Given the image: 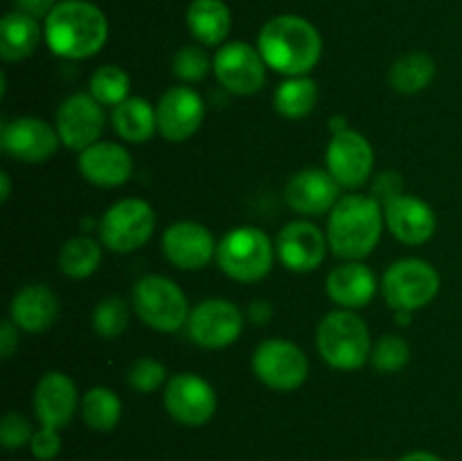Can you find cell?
Masks as SVG:
<instances>
[{"mask_svg": "<svg viewBox=\"0 0 462 461\" xmlns=\"http://www.w3.org/2000/svg\"><path fill=\"white\" fill-rule=\"evenodd\" d=\"M257 50L266 66L287 77H302L316 68L323 52V39L307 18L282 14L262 27Z\"/></svg>", "mask_w": 462, "mask_h": 461, "instance_id": "6da1fadb", "label": "cell"}, {"mask_svg": "<svg viewBox=\"0 0 462 461\" xmlns=\"http://www.w3.org/2000/svg\"><path fill=\"white\" fill-rule=\"evenodd\" d=\"M108 21L86 0H63L45 18V41L57 57L88 59L104 48Z\"/></svg>", "mask_w": 462, "mask_h": 461, "instance_id": "7a4b0ae2", "label": "cell"}, {"mask_svg": "<svg viewBox=\"0 0 462 461\" xmlns=\"http://www.w3.org/2000/svg\"><path fill=\"white\" fill-rule=\"evenodd\" d=\"M383 208L374 197L347 194L329 211L328 242L338 258L364 260L382 240Z\"/></svg>", "mask_w": 462, "mask_h": 461, "instance_id": "3957f363", "label": "cell"}, {"mask_svg": "<svg viewBox=\"0 0 462 461\" xmlns=\"http://www.w3.org/2000/svg\"><path fill=\"white\" fill-rule=\"evenodd\" d=\"M316 346L329 366L341 371L361 369L373 353L368 325L350 310H337L323 316L316 330Z\"/></svg>", "mask_w": 462, "mask_h": 461, "instance_id": "277c9868", "label": "cell"}, {"mask_svg": "<svg viewBox=\"0 0 462 461\" xmlns=\"http://www.w3.org/2000/svg\"><path fill=\"white\" fill-rule=\"evenodd\" d=\"M217 265L228 278L255 283L273 267V244L262 229L239 226L228 230L217 247Z\"/></svg>", "mask_w": 462, "mask_h": 461, "instance_id": "5b68a950", "label": "cell"}, {"mask_svg": "<svg viewBox=\"0 0 462 461\" xmlns=\"http://www.w3.org/2000/svg\"><path fill=\"white\" fill-rule=\"evenodd\" d=\"M134 307L140 321L161 333H176L188 324L189 307L183 289L165 276H144L134 287Z\"/></svg>", "mask_w": 462, "mask_h": 461, "instance_id": "8992f818", "label": "cell"}, {"mask_svg": "<svg viewBox=\"0 0 462 461\" xmlns=\"http://www.w3.org/2000/svg\"><path fill=\"white\" fill-rule=\"evenodd\" d=\"M440 289V274L436 267L420 258H404L391 265L383 274L382 292L393 310L415 312L429 306Z\"/></svg>", "mask_w": 462, "mask_h": 461, "instance_id": "52a82bcc", "label": "cell"}, {"mask_svg": "<svg viewBox=\"0 0 462 461\" xmlns=\"http://www.w3.org/2000/svg\"><path fill=\"white\" fill-rule=\"evenodd\" d=\"M156 229L153 208L143 199H122L104 212L99 238L113 253H131L143 247Z\"/></svg>", "mask_w": 462, "mask_h": 461, "instance_id": "ba28073f", "label": "cell"}, {"mask_svg": "<svg viewBox=\"0 0 462 461\" xmlns=\"http://www.w3.org/2000/svg\"><path fill=\"white\" fill-rule=\"evenodd\" d=\"M253 371L266 387L275 391H293L310 375L307 355L287 339H269L253 355Z\"/></svg>", "mask_w": 462, "mask_h": 461, "instance_id": "9c48e42d", "label": "cell"}, {"mask_svg": "<svg viewBox=\"0 0 462 461\" xmlns=\"http://www.w3.org/2000/svg\"><path fill=\"white\" fill-rule=\"evenodd\" d=\"M212 71L226 90L235 95H253L264 86L266 61L260 50L244 41L224 45L212 59Z\"/></svg>", "mask_w": 462, "mask_h": 461, "instance_id": "30bf717a", "label": "cell"}, {"mask_svg": "<svg viewBox=\"0 0 462 461\" xmlns=\"http://www.w3.org/2000/svg\"><path fill=\"white\" fill-rule=\"evenodd\" d=\"M104 108L90 93H75L61 102L57 108V129L59 138L68 149L84 152L90 145L99 143L104 131Z\"/></svg>", "mask_w": 462, "mask_h": 461, "instance_id": "8fae6325", "label": "cell"}, {"mask_svg": "<svg viewBox=\"0 0 462 461\" xmlns=\"http://www.w3.org/2000/svg\"><path fill=\"white\" fill-rule=\"evenodd\" d=\"M244 315L226 298H208L199 303L188 319V333L203 348H226L242 334Z\"/></svg>", "mask_w": 462, "mask_h": 461, "instance_id": "7c38bea8", "label": "cell"}, {"mask_svg": "<svg viewBox=\"0 0 462 461\" xmlns=\"http://www.w3.org/2000/svg\"><path fill=\"white\" fill-rule=\"evenodd\" d=\"M165 409L176 423L199 428L217 411V393L197 373H179L165 387Z\"/></svg>", "mask_w": 462, "mask_h": 461, "instance_id": "4fadbf2b", "label": "cell"}, {"mask_svg": "<svg viewBox=\"0 0 462 461\" xmlns=\"http://www.w3.org/2000/svg\"><path fill=\"white\" fill-rule=\"evenodd\" d=\"M203 116H206V107L197 90L188 86H171L158 99V134L170 143H185L197 134Z\"/></svg>", "mask_w": 462, "mask_h": 461, "instance_id": "5bb4252c", "label": "cell"}, {"mask_svg": "<svg viewBox=\"0 0 462 461\" xmlns=\"http://www.w3.org/2000/svg\"><path fill=\"white\" fill-rule=\"evenodd\" d=\"M57 129L41 118H16L0 131V147L21 163H45L59 149Z\"/></svg>", "mask_w": 462, "mask_h": 461, "instance_id": "9a60e30c", "label": "cell"}, {"mask_svg": "<svg viewBox=\"0 0 462 461\" xmlns=\"http://www.w3.org/2000/svg\"><path fill=\"white\" fill-rule=\"evenodd\" d=\"M328 172L338 181L343 188H359L365 183L374 165V154L368 138L359 131L346 129L334 134L325 154Z\"/></svg>", "mask_w": 462, "mask_h": 461, "instance_id": "2e32d148", "label": "cell"}, {"mask_svg": "<svg viewBox=\"0 0 462 461\" xmlns=\"http://www.w3.org/2000/svg\"><path fill=\"white\" fill-rule=\"evenodd\" d=\"M275 249H278L280 260L287 269L307 274V271H314L323 265L329 242L319 226H314L311 221L298 220L289 221L280 230Z\"/></svg>", "mask_w": 462, "mask_h": 461, "instance_id": "e0dca14e", "label": "cell"}, {"mask_svg": "<svg viewBox=\"0 0 462 461\" xmlns=\"http://www.w3.org/2000/svg\"><path fill=\"white\" fill-rule=\"evenodd\" d=\"M162 251L167 260L185 271L203 269L217 256L215 238L197 221H176L162 235Z\"/></svg>", "mask_w": 462, "mask_h": 461, "instance_id": "ac0fdd59", "label": "cell"}, {"mask_svg": "<svg viewBox=\"0 0 462 461\" xmlns=\"http://www.w3.org/2000/svg\"><path fill=\"white\" fill-rule=\"evenodd\" d=\"M383 220L393 238L404 244H424L436 233V212L427 202L411 194H400L383 203Z\"/></svg>", "mask_w": 462, "mask_h": 461, "instance_id": "d6986e66", "label": "cell"}, {"mask_svg": "<svg viewBox=\"0 0 462 461\" xmlns=\"http://www.w3.org/2000/svg\"><path fill=\"white\" fill-rule=\"evenodd\" d=\"M338 181L328 170H300L289 179L284 199L300 215L319 217L338 202Z\"/></svg>", "mask_w": 462, "mask_h": 461, "instance_id": "ffe728a7", "label": "cell"}, {"mask_svg": "<svg viewBox=\"0 0 462 461\" xmlns=\"http://www.w3.org/2000/svg\"><path fill=\"white\" fill-rule=\"evenodd\" d=\"M77 405H79V396H77L75 382L61 371H50L36 384L34 411L45 428H66L75 416Z\"/></svg>", "mask_w": 462, "mask_h": 461, "instance_id": "44dd1931", "label": "cell"}, {"mask_svg": "<svg viewBox=\"0 0 462 461\" xmlns=\"http://www.w3.org/2000/svg\"><path fill=\"white\" fill-rule=\"evenodd\" d=\"M79 172L88 183L99 185V188H117L131 179L134 161L126 147L99 140L79 152Z\"/></svg>", "mask_w": 462, "mask_h": 461, "instance_id": "7402d4cb", "label": "cell"}, {"mask_svg": "<svg viewBox=\"0 0 462 461\" xmlns=\"http://www.w3.org/2000/svg\"><path fill=\"white\" fill-rule=\"evenodd\" d=\"M9 319L25 333H43L57 321V294L45 285H25L12 298Z\"/></svg>", "mask_w": 462, "mask_h": 461, "instance_id": "603a6c76", "label": "cell"}, {"mask_svg": "<svg viewBox=\"0 0 462 461\" xmlns=\"http://www.w3.org/2000/svg\"><path fill=\"white\" fill-rule=\"evenodd\" d=\"M328 294L343 310H356L373 301V296L377 294V280L368 267L350 260L329 271Z\"/></svg>", "mask_w": 462, "mask_h": 461, "instance_id": "cb8c5ba5", "label": "cell"}, {"mask_svg": "<svg viewBox=\"0 0 462 461\" xmlns=\"http://www.w3.org/2000/svg\"><path fill=\"white\" fill-rule=\"evenodd\" d=\"M233 18L224 0H192L188 7V27L203 45H219L228 36Z\"/></svg>", "mask_w": 462, "mask_h": 461, "instance_id": "d4e9b609", "label": "cell"}, {"mask_svg": "<svg viewBox=\"0 0 462 461\" xmlns=\"http://www.w3.org/2000/svg\"><path fill=\"white\" fill-rule=\"evenodd\" d=\"M41 30L34 16L9 12L0 21V57L5 61H23L39 48Z\"/></svg>", "mask_w": 462, "mask_h": 461, "instance_id": "484cf974", "label": "cell"}, {"mask_svg": "<svg viewBox=\"0 0 462 461\" xmlns=\"http://www.w3.org/2000/svg\"><path fill=\"white\" fill-rule=\"evenodd\" d=\"M113 129L126 143H144L158 131L156 108L143 98H126L125 102L113 107Z\"/></svg>", "mask_w": 462, "mask_h": 461, "instance_id": "4316f807", "label": "cell"}, {"mask_svg": "<svg viewBox=\"0 0 462 461\" xmlns=\"http://www.w3.org/2000/svg\"><path fill=\"white\" fill-rule=\"evenodd\" d=\"M319 99V89L316 81L310 77H289L287 81L278 86L275 90V108L282 118L289 120H300L310 116Z\"/></svg>", "mask_w": 462, "mask_h": 461, "instance_id": "83f0119b", "label": "cell"}, {"mask_svg": "<svg viewBox=\"0 0 462 461\" xmlns=\"http://www.w3.org/2000/svg\"><path fill=\"white\" fill-rule=\"evenodd\" d=\"M122 416V402L116 391L106 387H93L81 398V419L95 432H111Z\"/></svg>", "mask_w": 462, "mask_h": 461, "instance_id": "f1b7e54d", "label": "cell"}, {"mask_svg": "<svg viewBox=\"0 0 462 461\" xmlns=\"http://www.w3.org/2000/svg\"><path fill=\"white\" fill-rule=\"evenodd\" d=\"M436 77V61L427 52H411L391 68V86L400 93H420Z\"/></svg>", "mask_w": 462, "mask_h": 461, "instance_id": "f546056e", "label": "cell"}, {"mask_svg": "<svg viewBox=\"0 0 462 461\" xmlns=\"http://www.w3.org/2000/svg\"><path fill=\"white\" fill-rule=\"evenodd\" d=\"M99 262H102V249L88 235L70 238L59 251V269L68 278H88L97 271Z\"/></svg>", "mask_w": 462, "mask_h": 461, "instance_id": "4dcf8cb0", "label": "cell"}, {"mask_svg": "<svg viewBox=\"0 0 462 461\" xmlns=\"http://www.w3.org/2000/svg\"><path fill=\"white\" fill-rule=\"evenodd\" d=\"M90 95L102 107H117L129 98L131 80L120 66H99L90 75Z\"/></svg>", "mask_w": 462, "mask_h": 461, "instance_id": "1f68e13d", "label": "cell"}, {"mask_svg": "<svg viewBox=\"0 0 462 461\" xmlns=\"http://www.w3.org/2000/svg\"><path fill=\"white\" fill-rule=\"evenodd\" d=\"M129 325V306L125 298L108 296L93 312V328L99 337L117 339Z\"/></svg>", "mask_w": 462, "mask_h": 461, "instance_id": "d6a6232c", "label": "cell"}, {"mask_svg": "<svg viewBox=\"0 0 462 461\" xmlns=\"http://www.w3.org/2000/svg\"><path fill=\"white\" fill-rule=\"evenodd\" d=\"M411 357L409 343L397 334H383L370 353V362L382 373H395V371L404 369L406 362Z\"/></svg>", "mask_w": 462, "mask_h": 461, "instance_id": "836d02e7", "label": "cell"}, {"mask_svg": "<svg viewBox=\"0 0 462 461\" xmlns=\"http://www.w3.org/2000/svg\"><path fill=\"white\" fill-rule=\"evenodd\" d=\"M126 380L131 387L140 393H152L162 387L167 380V369L162 362L153 360V357H140L126 371Z\"/></svg>", "mask_w": 462, "mask_h": 461, "instance_id": "e575fe53", "label": "cell"}, {"mask_svg": "<svg viewBox=\"0 0 462 461\" xmlns=\"http://www.w3.org/2000/svg\"><path fill=\"white\" fill-rule=\"evenodd\" d=\"M171 71L183 81H199L210 71V59L199 45H185L171 59Z\"/></svg>", "mask_w": 462, "mask_h": 461, "instance_id": "d590c367", "label": "cell"}, {"mask_svg": "<svg viewBox=\"0 0 462 461\" xmlns=\"http://www.w3.org/2000/svg\"><path fill=\"white\" fill-rule=\"evenodd\" d=\"M34 429H32L30 420L18 411H7L0 420V443L7 450H18L23 446H30Z\"/></svg>", "mask_w": 462, "mask_h": 461, "instance_id": "8d00e7d4", "label": "cell"}, {"mask_svg": "<svg viewBox=\"0 0 462 461\" xmlns=\"http://www.w3.org/2000/svg\"><path fill=\"white\" fill-rule=\"evenodd\" d=\"M30 452L39 461L54 459V456L61 452V437H59V429L41 425V429H36L34 437H32Z\"/></svg>", "mask_w": 462, "mask_h": 461, "instance_id": "74e56055", "label": "cell"}, {"mask_svg": "<svg viewBox=\"0 0 462 461\" xmlns=\"http://www.w3.org/2000/svg\"><path fill=\"white\" fill-rule=\"evenodd\" d=\"M373 194L377 202L388 203L391 199L404 194V181H402V176L397 174V172H383V174H379L377 181H374Z\"/></svg>", "mask_w": 462, "mask_h": 461, "instance_id": "f35d334b", "label": "cell"}, {"mask_svg": "<svg viewBox=\"0 0 462 461\" xmlns=\"http://www.w3.org/2000/svg\"><path fill=\"white\" fill-rule=\"evenodd\" d=\"M18 325L12 319H5L0 325V355L3 360H9L14 355V351L18 348Z\"/></svg>", "mask_w": 462, "mask_h": 461, "instance_id": "ab89813d", "label": "cell"}, {"mask_svg": "<svg viewBox=\"0 0 462 461\" xmlns=\"http://www.w3.org/2000/svg\"><path fill=\"white\" fill-rule=\"evenodd\" d=\"M14 3H16L18 12L30 14V16L34 18H41V16L48 18V14L59 5L57 0H14Z\"/></svg>", "mask_w": 462, "mask_h": 461, "instance_id": "60d3db41", "label": "cell"}, {"mask_svg": "<svg viewBox=\"0 0 462 461\" xmlns=\"http://www.w3.org/2000/svg\"><path fill=\"white\" fill-rule=\"evenodd\" d=\"M269 315H271V310H269V306H266L264 301H257V303H253V306H251V316L257 321V324H264L266 316H269Z\"/></svg>", "mask_w": 462, "mask_h": 461, "instance_id": "b9f144b4", "label": "cell"}, {"mask_svg": "<svg viewBox=\"0 0 462 461\" xmlns=\"http://www.w3.org/2000/svg\"><path fill=\"white\" fill-rule=\"evenodd\" d=\"M400 461H442V459L438 455H433V452L415 450V452H409V455L402 456Z\"/></svg>", "mask_w": 462, "mask_h": 461, "instance_id": "7bdbcfd3", "label": "cell"}, {"mask_svg": "<svg viewBox=\"0 0 462 461\" xmlns=\"http://www.w3.org/2000/svg\"><path fill=\"white\" fill-rule=\"evenodd\" d=\"M0 185H3V190H0V202H7L9 194H12V181H9V174L7 172H0Z\"/></svg>", "mask_w": 462, "mask_h": 461, "instance_id": "ee69618b", "label": "cell"}, {"mask_svg": "<svg viewBox=\"0 0 462 461\" xmlns=\"http://www.w3.org/2000/svg\"><path fill=\"white\" fill-rule=\"evenodd\" d=\"M332 131L334 134H341V131H346V118H334Z\"/></svg>", "mask_w": 462, "mask_h": 461, "instance_id": "f6af8a7d", "label": "cell"}, {"mask_svg": "<svg viewBox=\"0 0 462 461\" xmlns=\"http://www.w3.org/2000/svg\"><path fill=\"white\" fill-rule=\"evenodd\" d=\"M411 315H413V312H406V310H397L395 312V321H400L402 325H406L411 321Z\"/></svg>", "mask_w": 462, "mask_h": 461, "instance_id": "bcb514c9", "label": "cell"}]
</instances>
